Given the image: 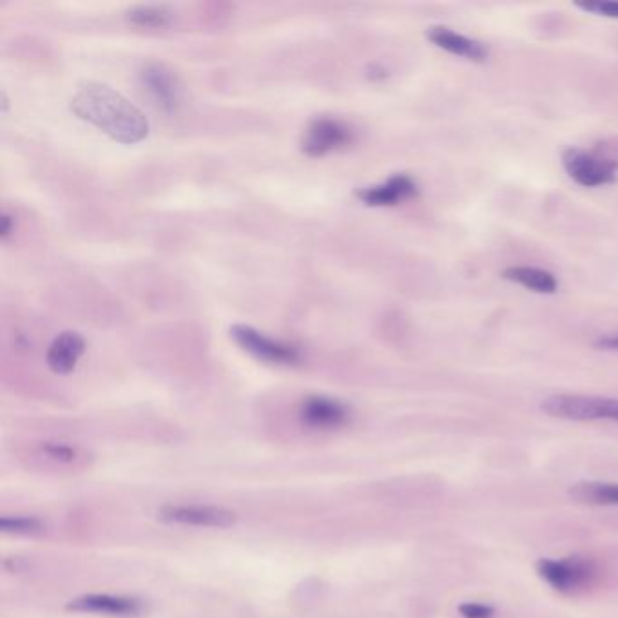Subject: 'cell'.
<instances>
[{"instance_id": "obj_1", "label": "cell", "mask_w": 618, "mask_h": 618, "mask_svg": "<svg viewBox=\"0 0 618 618\" xmlns=\"http://www.w3.org/2000/svg\"><path fill=\"white\" fill-rule=\"evenodd\" d=\"M71 111L120 144H136L149 135V122L144 113L104 84L80 87L71 100Z\"/></svg>"}, {"instance_id": "obj_2", "label": "cell", "mask_w": 618, "mask_h": 618, "mask_svg": "<svg viewBox=\"0 0 618 618\" xmlns=\"http://www.w3.org/2000/svg\"><path fill=\"white\" fill-rule=\"evenodd\" d=\"M542 410L568 421H613L618 423V399L559 394L544 399Z\"/></svg>"}, {"instance_id": "obj_3", "label": "cell", "mask_w": 618, "mask_h": 618, "mask_svg": "<svg viewBox=\"0 0 618 618\" xmlns=\"http://www.w3.org/2000/svg\"><path fill=\"white\" fill-rule=\"evenodd\" d=\"M562 165L571 180L582 187H602L617 178L618 162L615 158L577 147L562 153Z\"/></svg>"}, {"instance_id": "obj_4", "label": "cell", "mask_w": 618, "mask_h": 618, "mask_svg": "<svg viewBox=\"0 0 618 618\" xmlns=\"http://www.w3.org/2000/svg\"><path fill=\"white\" fill-rule=\"evenodd\" d=\"M354 140V131L339 118L321 116L310 122L301 138V149L307 156L321 158L339 149H345Z\"/></svg>"}, {"instance_id": "obj_5", "label": "cell", "mask_w": 618, "mask_h": 618, "mask_svg": "<svg viewBox=\"0 0 618 618\" xmlns=\"http://www.w3.org/2000/svg\"><path fill=\"white\" fill-rule=\"evenodd\" d=\"M231 336L245 352L272 365L292 367L301 361V352L294 345L269 338L263 332H258L247 325H234Z\"/></svg>"}, {"instance_id": "obj_6", "label": "cell", "mask_w": 618, "mask_h": 618, "mask_svg": "<svg viewBox=\"0 0 618 618\" xmlns=\"http://www.w3.org/2000/svg\"><path fill=\"white\" fill-rule=\"evenodd\" d=\"M140 82L147 97L165 113H176L184 102V84L173 69L165 64L149 62L140 71Z\"/></svg>"}, {"instance_id": "obj_7", "label": "cell", "mask_w": 618, "mask_h": 618, "mask_svg": "<svg viewBox=\"0 0 618 618\" xmlns=\"http://www.w3.org/2000/svg\"><path fill=\"white\" fill-rule=\"evenodd\" d=\"M537 573L553 590L571 593L586 586L593 577V566L584 557H564V559H541L537 562Z\"/></svg>"}, {"instance_id": "obj_8", "label": "cell", "mask_w": 618, "mask_h": 618, "mask_svg": "<svg viewBox=\"0 0 618 618\" xmlns=\"http://www.w3.org/2000/svg\"><path fill=\"white\" fill-rule=\"evenodd\" d=\"M160 517L171 524L198 526V528H231L236 524V513L218 506H167Z\"/></svg>"}, {"instance_id": "obj_9", "label": "cell", "mask_w": 618, "mask_h": 618, "mask_svg": "<svg viewBox=\"0 0 618 618\" xmlns=\"http://www.w3.org/2000/svg\"><path fill=\"white\" fill-rule=\"evenodd\" d=\"M417 194L416 180L408 174H394L383 184L359 189L358 198L370 207H392Z\"/></svg>"}, {"instance_id": "obj_10", "label": "cell", "mask_w": 618, "mask_h": 618, "mask_svg": "<svg viewBox=\"0 0 618 618\" xmlns=\"http://www.w3.org/2000/svg\"><path fill=\"white\" fill-rule=\"evenodd\" d=\"M428 40L437 46L452 53L455 57H463L472 62H484L488 58V48L479 40L468 39L454 29L445 26H434L426 31Z\"/></svg>"}, {"instance_id": "obj_11", "label": "cell", "mask_w": 618, "mask_h": 618, "mask_svg": "<svg viewBox=\"0 0 618 618\" xmlns=\"http://www.w3.org/2000/svg\"><path fill=\"white\" fill-rule=\"evenodd\" d=\"M301 419L310 428L330 430L345 425L348 419L347 406L330 397H309L301 406Z\"/></svg>"}, {"instance_id": "obj_12", "label": "cell", "mask_w": 618, "mask_h": 618, "mask_svg": "<svg viewBox=\"0 0 618 618\" xmlns=\"http://www.w3.org/2000/svg\"><path fill=\"white\" fill-rule=\"evenodd\" d=\"M86 350V341L78 332H62L55 341L49 345L48 367L55 374H71L77 367L78 359Z\"/></svg>"}, {"instance_id": "obj_13", "label": "cell", "mask_w": 618, "mask_h": 618, "mask_svg": "<svg viewBox=\"0 0 618 618\" xmlns=\"http://www.w3.org/2000/svg\"><path fill=\"white\" fill-rule=\"evenodd\" d=\"M69 609L84 611V613H102L113 617H136L142 613V602L127 597L113 595H86L77 600H71Z\"/></svg>"}, {"instance_id": "obj_14", "label": "cell", "mask_w": 618, "mask_h": 618, "mask_svg": "<svg viewBox=\"0 0 618 618\" xmlns=\"http://www.w3.org/2000/svg\"><path fill=\"white\" fill-rule=\"evenodd\" d=\"M504 278L519 283L524 289L539 292V294H553L557 292L559 283L551 272L537 267H510L504 271Z\"/></svg>"}, {"instance_id": "obj_15", "label": "cell", "mask_w": 618, "mask_h": 618, "mask_svg": "<svg viewBox=\"0 0 618 618\" xmlns=\"http://www.w3.org/2000/svg\"><path fill=\"white\" fill-rule=\"evenodd\" d=\"M571 497L579 503L595 504V506H618V484L590 483L575 484L571 488Z\"/></svg>"}, {"instance_id": "obj_16", "label": "cell", "mask_w": 618, "mask_h": 618, "mask_svg": "<svg viewBox=\"0 0 618 618\" xmlns=\"http://www.w3.org/2000/svg\"><path fill=\"white\" fill-rule=\"evenodd\" d=\"M129 20L140 28H165L173 20V11L165 6H138L129 11Z\"/></svg>"}, {"instance_id": "obj_17", "label": "cell", "mask_w": 618, "mask_h": 618, "mask_svg": "<svg viewBox=\"0 0 618 618\" xmlns=\"http://www.w3.org/2000/svg\"><path fill=\"white\" fill-rule=\"evenodd\" d=\"M0 528L4 532L31 533L40 530V522L37 519H29V517H15V519L2 517Z\"/></svg>"}, {"instance_id": "obj_18", "label": "cell", "mask_w": 618, "mask_h": 618, "mask_svg": "<svg viewBox=\"0 0 618 618\" xmlns=\"http://www.w3.org/2000/svg\"><path fill=\"white\" fill-rule=\"evenodd\" d=\"M577 8L590 11V13H595V15H602V17H609V19H618V2H615V0L577 2Z\"/></svg>"}, {"instance_id": "obj_19", "label": "cell", "mask_w": 618, "mask_h": 618, "mask_svg": "<svg viewBox=\"0 0 618 618\" xmlns=\"http://www.w3.org/2000/svg\"><path fill=\"white\" fill-rule=\"evenodd\" d=\"M459 613L463 618H493L495 609L483 602H464L459 606Z\"/></svg>"}, {"instance_id": "obj_20", "label": "cell", "mask_w": 618, "mask_h": 618, "mask_svg": "<svg viewBox=\"0 0 618 618\" xmlns=\"http://www.w3.org/2000/svg\"><path fill=\"white\" fill-rule=\"evenodd\" d=\"M44 452L49 457H53L57 461H64V463H73L77 459V450L68 445H57V443L46 445L44 446Z\"/></svg>"}, {"instance_id": "obj_21", "label": "cell", "mask_w": 618, "mask_h": 618, "mask_svg": "<svg viewBox=\"0 0 618 618\" xmlns=\"http://www.w3.org/2000/svg\"><path fill=\"white\" fill-rule=\"evenodd\" d=\"M595 347L599 350H609V352H618V332H611L606 336H600L595 341Z\"/></svg>"}, {"instance_id": "obj_22", "label": "cell", "mask_w": 618, "mask_h": 618, "mask_svg": "<svg viewBox=\"0 0 618 618\" xmlns=\"http://www.w3.org/2000/svg\"><path fill=\"white\" fill-rule=\"evenodd\" d=\"M11 234V216L10 214H4L2 216V238L6 240Z\"/></svg>"}]
</instances>
